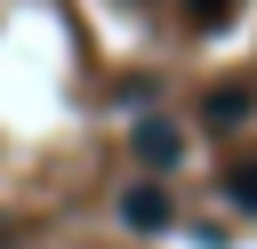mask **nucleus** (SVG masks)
Returning a JSON list of instances; mask_svg holds the SVG:
<instances>
[{"instance_id": "1", "label": "nucleus", "mask_w": 257, "mask_h": 249, "mask_svg": "<svg viewBox=\"0 0 257 249\" xmlns=\"http://www.w3.org/2000/svg\"><path fill=\"white\" fill-rule=\"evenodd\" d=\"M120 225H128V233H169V225H177L169 185H128V193H120Z\"/></svg>"}, {"instance_id": "2", "label": "nucleus", "mask_w": 257, "mask_h": 249, "mask_svg": "<svg viewBox=\"0 0 257 249\" xmlns=\"http://www.w3.org/2000/svg\"><path fill=\"white\" fill-rule=\"evenodd\" d=\"M128 145H137V161H145V169H177V153H185V137H177L169 120H137V137H128Z\"/></svg>"}, {"instance_id": "3", "label": "nucleus", "mask_w": 257, "mask_h": 249, "mask_svg": "<svg viewBox=\"0 0 257 249\" xmlns=\"http://www.w3.org/2000/svg\"><path fill=\"white\" fill-rule=\"evenodd\" d=\"M249 104H257V88L233 80V88H209V96H201V120H209V129H233V120H249Z\"/></svg>"}, {"instance_id": "4", "label": "nucleus", "mask_w": 257, "mask_h": 249, "mask_svg": "<svg viewBox=\"0 0 257 249\" xmlns=\"http://www.w3.org/2000/svg\"><path fill=\"white\" fill-rule=\"evenodd\" d=\"M225 201H241V209H257V153H241V161H225Z\"/></svg>"}, {"instance_id": "5", "label": "nucleus", "mask_w": 257, "mask_h": 249, "mask_svg": "<svg viewBox=\"0 0 257 249\" xmlns=\"http://www.w3.org/2000/svg\"><path fill=\"white\" fill-rule=\"evenodd\" d=\"M185 24H193V32H217V24H233V0H185Z\"/></svg>"}]
</instances>
